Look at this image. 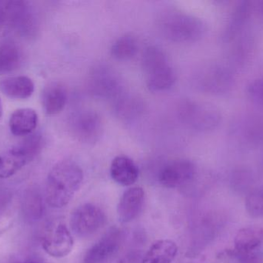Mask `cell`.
<instances>
[{
    "label": "cell",
    "instance_id": "484cf974",
    "mask_svg": "<svg viewBox=\"0 0 263 263\" xmlns=\"http://www.w3.org/2000/svg\"><path fill=\"white\" fill-rule=\"evenodd\" d=\"M258 13H259V17L263 20V1L259 3V6L257 7Z\"/></svg>",
    "mask_w": 263,
    "mask_h": 263
},
{
    "label": "cell",
    "instance_id": "44dd1931",
    "mask_svg": "<svg viewBox=\"0 0 263 263\" xmlns=\"http://www.w3.org/2000/svg\"><path fill=\"white\" fill-rule=\"evenodd\" d=\"M138 47V42L135 37L131 35H125L120 37L112 44L111 54L117 60H128L136 55Z\"/></svg>",
    "mask_w": 263,
    "mask_h": 263
},
{
    "label": "cell",
    "instance_id": "7a4b0ae2",
    "mask_svg": "<svg viewBox=\"0 0 263 263\" xmlns=\"http://www.w3.org/2000/svg\"><path fill=\"white\" fill-rule=\"evenodd\" d=\"M143 65L150 91L161 92L173 86L176 74L162 50L156 47L148 48L143 55Z\"/></svg>",
    "mask_w": 263,
    "mask_h": 263
},
{
    "label": "cell",
    "instance_id": "ffe728a7",
    "mask_svg": "<svg viewBox=\"0 0 263 263\" xmlns=\"http://www.w3.org/2000/svg\"><path fill=\"white\" fill-rule=\"evenodd\" d=\"M251 14V4L250 2H242L236 7L230 17L224 33V38L227 41L234 39L239 32L243 29Z\"/></svg>",
    "mask_w": 263,
    "mask_h": 263
},
{
    "label": "cell",
    "instance_id": "cb8c5ba5",
    "mask_svg": "<svg viewBox=\"0 0 263 263\" xmlns=\"http://www.w3.org/2000/svg\"><path fill=\"white\" fill-rule=\"evenodd\" d=\"M247 91L253 103L263 107V77L253 80L249 85Z\"/></svg>",
    "mask_w": 263,
    "mask_h": 263
},
{
    "label": "cell",
    "instance_id": "30bf717a",
    "mask_svg": "<svg viewBox=\"0 0 263 263\" xmlns=\"http://www.w3.org/2000/svg\"><path fill=\"white\" fill-rule=\"evenodd\" d=\"M32 161L21 145L17 144L0 154V179L12 177Z\"/></svg>",
    "mask_w": 263,
    "mask_h": 263
},
{
    "label": "cell",
    "instance_id": "8fae6325",
    "mask_svg": "<svg viewBox=\"0 0 263 263\" xmlns=\"http://www.w3.org/2000/svg\"><path fill=\"white\" fill-rule=\"evenodd\" d=\"M74 131L80 140L93 142L100 136L102 122L100 117L92 111L80 112L73 120Z\"/></svg>",
    "mask_w": 263,
    "mask_h": 263
},
{
    "label": "cell",
    "instance_id": "2e32d148",
    "mask_svg": "<svg viewBox=\"0 0 263 263\" xmlns=\"http://www.w3.org/2000/svg\"><path fill=\"white\" fill-rule=\"evenodd\" d=\"M263 242V228L247 226L241 229L234 239L235 251L247 253L256 251Z\"/></svg>",
    "mask_w": 263,
    "mask_h": 263
},
{
    "label": "cell",
    "instance_id": "ac0fdd59",
    "mask_svg": "<svg viewBox=\"0 0 263 263\" xmlns=\"http://www.w3.org/2000/svg\"><path fill=\"white\" fill-rule=\"evenodd\" d=\"M178 253L177 245L168 239L155 242L141 263H172Z\"/></svg>",
    "mask_w": 263,
    "mask_h": 263
},
{
    "label": "cell",
    "instance_id": "8992f818",
    "mask_svg": "<svg viewBox=\"0 0 263 263\" xmlns=\"http://www.w3.org/2000/svg\"><path fill=\"white\" fill-rule=\"evenodd\" d=\"M73 245L72 233L63 222L52 224L42 239L43 250L54 258L66 257L72 251Z\"/></svg>",
    "mask_w": 263,
    "mask_h": 263
},
{
    "label": "cell",
    "instance_id": "5bb4252c",
    "mask_svg": "<svg viewBox=\"0 0 263 263\" xmlns=\"http://www.w3.org/2000/svg\"><path fill=\"white\" fill-rule=\"evenodd\" d=\"M38 124V114L31 108H20L12 113L9 118V129L15 136H29Z\"/></svg>",
    "mask_w": 263,
    "mask_h": 263
},
{
    "label": "cell",
    "instance_id": "4316f807",
    "mask_svg": "<svg viewBox=\"0 0 263 263\" xmlns=\"http://www.w3.org/2000/svg\"><path fill=\"white\" fill-rule=\"evenodd\" d=\"M3 115V103H2L1 98H0V119Z\"/></svg>",
    "mask_w": 263,
    "mask_h": 263
},
{
    "label": "cell",
    "instance_id": "9a60e30c",
    "mask_svg": "<svg viewBox=\"0 0 263 263\" xmlns=\"http://www.w3.org/2000/svg\"><path fill=\"white\" fill-rule=\"evenodd\" d=\"M0 88L11 98L26 99L33 94L35 86L32 80L26 76H14L2 80Z\"/></svg>",
    "mask_w": 263,
    "mask_h": 263
},
{
    "label": "cell",
    "instance_id": "603a6c76",
    "mask_svg": "<svg viewBox=\"0 0 263 263\" xmlns=\"http://www.w3.org/2000/svg\"><path fill=\"white\" fill-rule=\"evenodd\" d=\"M23 211L29 217L37 219L43 213V202L41 196L35 191H29L23 200Z\"/></svg>",
    "mask_w": 263,
    "mask_h": 263
},
{
    "label": "cell",
    "instance_id": "d6986e66",
    "mask_svg": "<svg viewBox=\"0 0 263 263\" xmlns=\"http://www.w3.org/2000/svg\"><path fill=\"white\" fill-rule=\"evenodd\" d=\"M23 62V52L13 41L0 45V74L12 72L20 67Z\"/></svg>",
    "mask_w": 263,
    "mask_h": 263
},
{
    "label": "cell",
    "instance_id": "7402d4cb",
    "mask_svg": "<svg viewBox=\"0 0 263 263\" xmlns=\"http://www.w3.org/2000/svg\"><path fill=\"white\" fill-rule=\"evenodd\" d=\"M246 209L253 218H263V185L252 189L246 198Z\"/></svg>",
    "mask_w": 263,
    "mask_h": 263
},
{
    "label": "cell",
    "instance_id": "6da1fadb",
    "mask_svg": "<svg viewBox=\"0 0 263 263\" xmlns=\"http://www.w3.org/2000/svg\"><path fill=\"white\" fill-rule=\"evenodd\" d=\"M83 181V172L80 165L72 161L57 163L48 174L46 185V199L54 208L67 205L77 192Z\"/></svg>",
    "mask_w": 263,
    "mask_h": 263
},
{
    "label": "cell",
    "instance_id": "52a82bcc",
    "mask_svg": "<svg viewBox=\"0 0 263 263\" xmlns=\"http://www.w3.org/2000/svg\"><path fill=\"white\" fill-rule=\"evenodd\" d=\"M122 242L123 234L121 231L117 229H112L86 252L83 263L110 262L118 253Z\"/></svg>",
    "mask_w": 263,
    "mask_h": 263
},
{
    "label": "cell",
    "instance_id": "d4e9b609",
    "mask_svg": "<svg viewBox=\"0 0 263 263\" xmlns=\"http://www.w3.org/2000/svg\"><path fill=\"white\" fill-rule=\"evenodd\" d=\"M252 178L248 171L242 170L234 173L232 178V184L236 189L243 191L251 183Z\"/></svg>",
    "mask_w": 263,
    "mask_h": 263
},
{
    "label": "cell",
    "instance_id": "277c9868",
    "mask_svg": "<svg viewBox=\"0 0 263 263\" xmlns=\"http://www.w3.org/2000/svg\"><path fill=\"white\" fill-rule=\"evenodd\" d=\"M34 28L35 20L26 2H0V36L12 30L29 33Z\"/></svg>",
    "mask_w": 263,
    "mask_h": 263
},
{
    "label": "cell",
    "instance_id": "3957f363",
    "mask_svg": "<svg viewBox=\"0 0 263 263\" xmlns=\"http://www.w3.org/2000/svg\"><path fill=\"white\" fill-rule=\"evenodd\" d=\"M164 35L178 43L199 40L205 32V26L199 19L183 13H172L162 20Z\"/></svg>",
    "mask_w": 263,
    "mask_h": 263
},
{
    "label": "cell",
    "instance_id": "9c48e42d",
    "mask_svg": "<svg viewBox=\"0 0 263 263\" xmlns=\"http://www.w3.org/2000/svg\"><path fill=\"white\" fill-rule=\"evenodd\" d=\"M145 193L140 187H133L125 191L117 207L119 219L128 223L138 217L143 208Z\"/></svg>",
    "mask_w": 263,
    "mask_h": 263
},
{
    "label": "cell",
    "instance_id": "e0dca14e",
    "mask_svg": "<svg viewBox=\"0 0 263 263\" xmlns=\"http://www.w3.org/2000/svg\"><path fill=\"white\" fill-rule=\"evenodd\" d=\"M190 114L193 125L197 129L210 131L217 128L222 120L219 110L210 105H194Z\"/></svg>",
    "mask_w": 263,
    "mask_h": 263
},
{
    "label": "cell",
    "instance_id": "4fadbf2b",
    "mask_svg": "<svg viewBox=\"0 0 263 263\" xmlns=\"http://www.w3.org/2000/svg\"><path fill=\"white\" fill-rule=\"evenodd\" d=\"M67 102V91L63 84L52 82L45 86L42 93V103L46 114L55 115L64 109Z\"/></svg>",
    "mask_w": 263,
    "mask_h": 263
},
{
    "label": "cell",
    "instance_id": "7c38bea8",
    "mask_svg": "<svg viewBox=\"0 0 263 263\" xmlns=\"http://www.w3.org/2000/svg\"><path fill=\"white\" fill-rule=\"evenodd\" d=\"M112 179L119 185L130 186L139 178V168L127 156H117L112 160L110 166Z\"/></svg>",
    "mask_w": 263,
    "mask_h": 263
},
{
    "label": "cell",
    "instance_id": "ba28073f",
    "mask_svg": "<svg viewBox=\"0 0 263 263\" xmlns=\"http://www.w3.org/2000/svg\"><path fill=\"white\" fill-rule=\"evenodd\" d=\"M196 173V168L193 162L187 159H177L162 168L159 181L165 188H179L191 182Z\"/></svg>",
    "mask_w": 263,
    "mask_h": 263
},
{
    "label": "cell",
    "instance_id": "5b68a950",
    "mask_svg": "<svg viewBox=\"0 0 263 263\" xmlns=\"http://www.w3.org/2000/svg\"><path fill=\"white\" fill-rule=\"evenodd\" d=\"M106 219V214L100 207L91 203L83 204L71 215V230L78 237H90L104 226Z\"/></svg>",
    "mask_w": 263,
    "mask_h": 263
},
{
    "label": "cell",
    "instance_id": "83f0119b",
    "mask_svg": "<svg viewBox=\"0 0 263 263\" xmlns=\"http://www.w3.org/2000/svg\"><path fill=\"white\" fill-rule=\"evenodd\" d=\"M13 263H43L41 262H37V261H26V262H17Z\"/></svg>",
    "mask_w": 263,
    "mask_h": 263
}]
</instances>
